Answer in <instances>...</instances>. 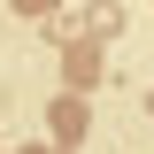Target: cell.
Instances as JSON below:
<instances>
[{
    "instance_id": "1",
    "label": "cell",
    "mask_w": 154,
    "mask_h": 154,
    "mask_svg": "<svg viewBox=\"0 0 154 154\" xmlns=\"http://www.w3.org/2000/svg\"><path fill=\"white\" fill-rule=\"evenodd\" d=\"M16 8H54V0H16Z\"/></svg>"
}]
</instances>
